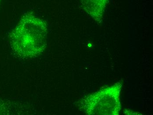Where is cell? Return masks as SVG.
Here are the masks:
<instances>
[{
    "instance_id": "obj_1",
    "label": "cell",
    "mask_w": 153,
    "mask_h": 115,
    "mask_svg": "<svg viewBox=\"0 0 153 115\" xmlns=\"http://www.w3.org/2000/svg\"><path fill=\"white\" fill-rule=\"evenodd\" d=\"M47 34L45 20L26 13L10 34L11 46L22 57L37 56L46 48Z\"/></svg>"
},
{
    "instance_id": "obj_2",
    "label": "cell",
    "mask_w": 153,
    "mask_h": 115,
    "mask_svg": "<svg viewBox=\"0 0 153 115\" xmlns=\"http://www.w3.org/2000/svg\"><path fill=\"white\" fill-rule=\"evenodd\" d=\"M120 82L82 99L81 108L88 115H118L120 111Z\"/></svg>"
},
{
    "instance_id": "obj_3",
    "label": "cell",
    "mask_w": 153,
    "mask_h": 115,
    "mask_svg": "<svg viewBox=\"0 0 153 115\" xmlns=\"http://www.w3.org/2000/svg\"><path fill=\"white\" fill-rule=\"evenodd\" d=\"M84 10L97 22H102L108 0H80Z\"/></svg>"
},
{
    "instance_id": "obj_4",
    "label": "cell",
    "mask_w": 153,
    "mask_h": 115,
    "mask_svg": "<svg viewBox=\"0 0 153 115\" xmlns=\"http://www.w3.org/2000/svg\"><path fill=\"white\" fill-rule=\"evenodd\" d=\"M1 0H0V4H1Z\"/></svg>"
}]
</instances>
